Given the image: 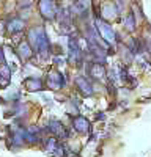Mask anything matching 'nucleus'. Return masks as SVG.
I'll return each mask as SVG.
<instances>
[{
  "mask_svg": "<svg viewBox=\"0 0 151 157\" xmlns=\"http://www.w3.org/2000/svg\"><path fill=\"white\" fill-rule=\"evenodd\" d=\"M29 43L33 46L38 52H41L43 55H46V52L49 49V39L43 27H35L29 30Z\"/></svg>",
  "mask_w": 151,
  "mask_h": 157,
  "instance_id": "1",
  "label": "nucleus"
},
{
  "mask_svg": "<svg viewBox=\"0 0 151 157\" xmlns=\"http://www.w3.org/2000/svg\"><path fill=\"white\" fill-rule=\"evenodd\" d=\"M38 10H40V14L47 21L54 19L57 16V13H58L54 0H40V2H38Z\"/></svg>",
  "mask_w": 151,
  "mask_h": 157,
  "instance_id": "2",
  "label": "nucleus"
},
{
  "mask_svg": "<svg viewBox=\"0 0 151 157\" xmlns=\"http://www.w3.org/2000/svg\"><path fill=\"white\" fill-rule=\"evenodd\" d=\"M96 27H98V32H99L101 38H104L106 41L110 43V44L115 43V32H113V29L110 27L106 21L98 19V21H96Z\"/></svg>",
  "mask_w": 151,
  "mask_h": 157,
  "instance_id": "3",
  "label": "nucleus"
},
{
  "mask_svg": "<svg viewBox=\"0 0 151 157\" xmlns=\"http://www.w3.org/2000/svg\"><path fill=\"white\" fill-rule=\"evenodd\" d=\"M16 52H17V55H19V58H21L22 61L30 60L32 55H33V49H32V46H30L29 41H21Z\"/></svg>",
  "mask_w": 151,
  "mask_h": 157,
  "instance_id": "4",
  "label": "nucleus"
},
{
  "mask_svg": "<svg viewBox=\"0 0 151 157\" xmlns=\"http://www.w3.org/2000/svg\"><path fill=\"white\" fill-rule=\"evenodd\" d=\"M76 85H77V88L80 90V93L83 96H91L93 94V86H91L90 82H88V78H85V77H76Z\"/></svg>",
  "mask_w": 151,
  "mask_h": 157,
  "instance_id": "5",
  "label": "nucleus"
},
{
  "mask_svg": "<svg viewBox=\"0 0 151 157\" xmlns=\"http://www.w3.org/2000/svg\"><path fill=\"white\" fill-rule=\"evenodd\" d=\"M24 27H25V22H24L22 19H19V17L10 19L8 24H6V30H8V33H11V35L21 33V32L24 30Z\"/></svg>",
  "mask_w": 151,
  "mask_h": 157,
  "instance_id": "6",
  "label": "nucleus"
},
{
  "mask_svg": "<svg viewBox=\"0 0 151 157\" xmlns=\"http://www.w3.org/2000/svg\"><path fill=\"white\" fill-rule=\"evenodd\" d=\"M49 86L52 90H60L63 85H65V80H63V75L57 71H52L49 74Z\"/></svg>",
  "mask_w": 151,
  "mask_h": 157,
  "instance_id": "7",
  "label": "nucleus"
},
{
  "mask_svg": "<svg viewBox=\"0 0 151 157\" xmlns=\"http://www.w3.org/2000/svg\"><path fill=\"white\" fill-rule=\"evenodd\" d=\"M72 126L77 132H90V123L85 116H77L72 120Z\"/></svg>",
  "mask_w": 151,
  "mask_h": 157,
  "instance_id": "8",
  "label": "nucleus"
},
{
  "mask_svg": "<svg viewBox=\"0 0 151 157\" xmlns=\"http://www.w3.org/2000/svg\"><path fill=\"white\" fill-rule=\"evenodd\" d=\"M88 74H90V77L96 78V80H101V78H104L106 75V71H104V66L99 63H95L90 66V69H88Z\"/></svg>",
  "mask_w": 151,
  "mask_h": 157,
  "instance_id": "9",
  "label": "nucleus"
},
{
  "mask_svg": "<svg viewBox=\"0 0 151 157\" xmlns=\"http://www.w3.org/2000/svg\"><path fill=\"white\" fill-rule=\"evenodd\" d=\"M24 85H25V88H27L29 91H41L43 90V83H41V80L40 78H36V77H30V78H27V80L24 82Z\"/></svg>",
  "mask_w": 151,
  "mask_h": 157,
  "instance_id": "10",
  "label": "nucleus"
},
{
  "mask_svg": "<svg viewBox=\"0 0 151 157\" xmlns=\"http://www.w3.org/2000/svg\"><path fill=\"white\" fill-rule=\"evenodd\" d=\"M49 126H50V130L57 135V137H66L68 134H66V129H65V126H63L60 121H57V120H52L49 123Z\"/></svg>",
  "mask_w": 151,
  "mask_h": 157,
  "instance_id": "11",
  "label": "nucleus"
},
{
  "mask_svg": "<svg viewBox=\"0 0 151 157\" xmlns=\"http://www.w3.org/2000/svg\"><path fill=\"white\" fill-rule=\"evenodd\" d=\"M101 13H103V17L104 19H109V17H115L117 16V8L113 3H106L103 6V10H101Z\"/></svg>",
  "mask_w": 151,
  "mask_h": 157,
  "instance_id": "12",
  "label": "nucleus"
},
{
  "mask_svg": "<svg viewBox=\"0 0 151 157\" xmlns=\"http://www.w3.org/2000/svg\"><path fill=\"white\" fill-rule=\"evenodd\" d=\"M124 25H126V29H128L129 32H132L135 29V19H134V14H128V17H126L124 21Z\"/></svg>",
  "mask_w": 151,
  "mask_h": 157,
  "instance_id": "13",
  "label": "nucleus"
},
{
  "mask_svg": "<svg viewBox=\"0 0 151 157\" xmlns=\"http://www.w3.org/2000/svg\"><path fill=\"white\" fill-rule=\"evenodd\" d=\"M58 145L55 143V138H47L46 140V148H47V151H52L54 152V149L57 148Z\"/></svg>",
  "mask_w": 151,
  "mask_h": 157,
  "instance_id": "14",
  "label": "nucleus"
},
{
  "mask_svg": "<svg viewBox=\"0 0 151 157\" xmlns=\"http://www.w3.org/2000/svg\"><path fill=\"white\" fill-rule=\"evenodd\" d=\"M8 85H10V78H5L0 75V88H6Z\"/></svg>",
  "mask_w": 151,
  "mask_h": 157,
  "instance_id": "15",
  "label": "nucleus"
},
{
  "mask_svg": "<svg viewBox=\"0 0 151 157\" xmlns=\"http://www.w3.org/2000/svg\"><path fill=\"white\" fill-rule=\"evenodd\" d=\"M0 64H5V54H3V47H0Z\"/></svg>",
  "mask_w": 151,
  "mask_h": 157,
  "instance_id": "16",
  "label": "nucleus"
},
{
  "mask_svg": "<svg viewBox=\"0 0 151 157\" xmlns=\"http://www.w3.org/2000/svg\"><path fill=\"white\" fill-rule=\"evenodd\" d=\"M104 116H106L104 113H98L96 115V120H104Z\"/></svg>",
  "mask_w": 151,
  "mask_h": 157,
  "instance_id": "17",
  "label": "nucleus"
},
{
  "mask_svg": "<svg viewBox=\"0 0 151 157\" xmlns=\"http://www.w3.org/2000/svg\"><path fill=\"white\" fill-rule=\"evenodd\" d=\"M3 27H6V25H5V24L2 22V24H0V33H2V32H3Z\"/></svg>",
  "mask_w": 151,
  "mask_h": 157,
  "instance_id": "18",
  "label": "nucleus"
}]
</instances>
